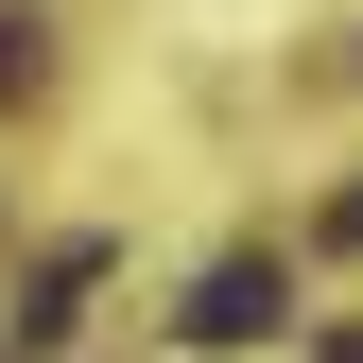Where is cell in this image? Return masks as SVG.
<instances>
[{
  "instance_id": "cell-1",
  "label": "cell",
  "mask_w": 363,
  "mask_h": 363,
  "mask_svg": "<svg viewBox=\"0 0 363 363\" xmlns=\"http://www.w3.org/2000/svg\"><path fill=\"white\" fill-rule=\"evenodd\" d=\"M277 311H294V277L242 242V259H208V277H191V311H173V329H191V346H259Z\"/></svg>"
},
{
  "instance_id": "cell-2",
  "label": "cell",
  "mask_w": 363,
  "mask_h": 363,
  "mask_svg": "<svg viewBox=\"0 0 363 363\" xmlns=\"http://www.w3.org/2000/svg\"><path fill=\"white\" fill-rule=\"evenodd\" d=\"M86 277H104V242H52V259H35V294H18V346H52L69 311H86Z\"/></svg>"
},
{
  "instance_id": "cell-3",
  "label": "cell",
  "mask_w": 363,
  "mask_h": 363,
  "mask_svg": "<svg viewBox=\"0 0 363 363\" xmlns=\"http://www.w3.org/2000/svg\"><path fill=\"white\" fill-rule=\"evenodd\" d=\"M18 86H35V18L0 0V104H18Z\"/></svg>"
},
{
  "instance_id": "cell-4",
  "label": "cell",
  "mask_w": 363,
  "mask_h": 363,
  "mask_svg": "<svg viewBox=\"0 0 363 363\" xmlns=\"http://www.w3.org/2000/svg\"><path fill=\"white\" fill-rule=\"evenodd\" d=\"M311 363H363V329H329V346H311Z\"/></svg>"
}]
</instances>
